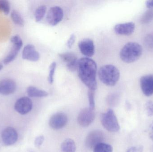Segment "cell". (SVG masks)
Listing matches in <instances>:
<instances>
[{"instance_id":"obj_34","label":"cell","mask_w":153,"mask_h":152,"mask_svg":"<svg viewBox=\"0 0 153 152\" xmlns=\"http://www.w3.org/2000/svg\"><path fill=\"white\" fill-rule=\"evenodd\" d=\"M149 134L150 138L153 141V121L150 126Z\"/></svg>"},{"instance_id":"obj_18","label":"cell","mask_w":153,"mask_h":152,"mask_svg":"<svg viewBox=\"0 0 153 152\" xmlns=\"http://www.w3.org/2000/svg\"><path fill=\"white\" fill-rule=\"evenodd\" d=\"M27 92L28 95L30 97L42 98L47 97L48 95V93L45 91L39 89L34 86L28 87Z\"/></svg>"},{"instance_id":"obj_17","label":"cell","mask_w":153,"mask_h":152,"mask_svg":"<svg viewBox=\"0 0 153 152\" xmlns=\"http://www.w3.org/2000/svg\"><path fill=\"white\" fill-rule=\"evenodd\" d=\"M22 58L30 61L36 62L39 59L40 55L33 45L28 44L23 48Z\"/></svg>"},{"instance_id":"obj_23","label":"cell","mask_w":153,"mask_h":152,"mask_svg":"<svg viewBox=\"0 0 153 152\" xmlns=\"http://www.w3.org/2000/svg\"><path fill=\"white\" fill-rule=\"evenodd\" d=\"M119 101V97L117 94H111L108 96L107 102L109 106H116L118 104Z\"/></svg>"},{"instance_id":"obj_15","label":"cell","mask_w":153,"mask_h":152,"mask_svg":"<svg viewBox=\"0 0 153 152\" xmlns=\"http://www.w3.org/2000/svg\"><path fill=\"white\" fill-rule=\"evenodd\" d=\"M17 89V85L11 79H4L0 81V94L8 95L13 93Z\"/></svg>"},{"instance_id":"obj_21","label":"cell","mask_w":153,"mask_h":152,"mask_svg":"<svg viewBox=\"0 0 153 152\" xmlns=\"http://www.w3.org/2000/svg\"><path fill=\"white\" fill-rule=\"evenodd\" d=\"M113 148L110 145L101 143L96 145L93 149V152H112Z\"/></svg>"},{"instance_id":"obj_33","label":"cell","mask_w":153,"mask_h":152,"mask_svg":"<svg viewBox=\"0 0 153 152\" xmlns=\"http://www.w3.org/2000/svg\"><path fill=\"white\" fill-rule=\"evenodd\" d=\"M146 5L147 8L150 9H152L153 8V0H149L146 1Z\"/></svg>"},{"instance_id":"obj_8","label":"cell","mask_w":153,"mask_h":152,"mask_svg":"<svg viewBox=\"0 0 153 152\" xmlns=\"http://www.w3.org/2000/svg\"><path fill=\"white\" fill-rule=\"evenodd\" d=\"M67 115L63 112H57L52 115L49 120V126L54 130H59L68 123Z\"/></svg>"},{"instance_id":"obj_13","label":"cell","mask_w":153,"mask_h":152,"mask_svg":"<svg viewBox=\"0 0 153 152\" xmlns=\"http://www.w3.org/2000/svg\"><path fill=\"white\" fill-rule=\"evenodd\" d=\"M78 47L81 52L87 58L92 57L94 54L93 41L89 38L83 39L79 42Z\"/></svg>"},{"instance_id":"obj_28","label":"cell","mask_w":153,"mask_h":152,"mask_svg":"<svg viewBox=\"0 0 153 152\" xmlns=\"http://www.w3.org/2000/svg\"><path fill=\"white\" fill-rule=\"evenodd\" d=\"M146 112L148 117L153 116V101H149L146 103L145 105Z\"/></svg>"},{"instance_id":"obj_16","label":"cell","mask_w":153,"mask_h":152,"mask_svg":"<svg viewBox=\"0 0 153 152\" xmlns=\"http://www.w3.org/2000/svg\"><path fill=\"white\" fill-rule=\"evenodd\" d=\"M135 29V25L133 22L117 24L114 27L115 33L122 35H130L134 32Z\"/></svg>"},{"instance_id":"obj_7","label":"cell","mask_w":153,"mask_h":152,"mask_svg":"<svg viewBox=\"0 0 153 152\" xmlns=\"http://www.w3.org/2000/svg\"><path fill=\"white\" fill-rule=\"evenodd\" d=\"M94 110L90 108H85L82 109L78 114L77 122L83 127H87L92 124L95 118Z\"/></svg>"},{"instance_id":"obj_36","label":"cell","mask_w":153,"mask_h":152,"mask_svg":"<svg viewBox=\"0 0 153 152\" xmlns=\"http://www.w3.org/2000/svg\"><path fill=\"white\" fill-rule=\"evenodd\" d=\"M3 68V66L2 64H0V70H1Z\"/></svg>"},{"instance_id":"obj_1","label":"cell","mask_w":153,"mask_h":152,"mask_svg":"<svg viewBox=\"0 0 153 152\" xmlns=\"http://www.w3.org/2000/svg\"><path fill=\"white\" fill-rule=\"evenodd\" d=\"M77 69L81 81L89 90L95 91L97 88V67L95 61L90 58H82L78 61Z\"/></svg>"},{"instance_id":"obj_14","label":"cell","mask_w":153,"mask_h":152,"mask_svg":"<svg viewBox=\"0 0 153 152\" xmlns=\"http://www.w3.org/2000/svg\"><path fill=\"white\" fill-rule=\"evenodd\" d=\"M60 58L65 62L66 66L69 70L71 71H75L77 69V57L76 55L71 52L63 53L59 54Z\"/></svg>"},{"instance_id":"obj_29","label":"cell","mask_w":153,"mask_h":152,"mask_svg":"<svg viewBox=\"0 0 153 152\" xmlns=\"http://www.w3.org/2000/svg\"><path fill=\"white\" fill-rule=\"evenodd\" d=\"M146 46L150 49H153V33L146 36L144 39Z\"/></svg>"},{"instance_id":"obj_25","label":"cell","mask_w":153,"mask_h":152,"mask_svg":"<svg viewBox=\"0 0 153 152\" xmlns=\"http://www.w3.org/2000/svg\"><path fill=\"white\" fill-rule=\"evenodd\" d=\"M56 62H52L49 67V73L48 77V81L49 84H52L54 81V76L56 68Z\"/></svg>"},{"instance_id":"obj_11","label":"cell","mask_w":153,"mask_h":152,"mask_svg":"<svg viewBox=\"0 0 153 152\" xmlns=\"http://www.w3.org/2000/svg\"><path fill=\"white\" fill-rule=\"evenodd\" d=\"M1 139L5 146L13 145L18 141V133L15 129L8 127L4 129L2 132Z\"/></svg>"},{"instance_id":"obj_30","label":"cell","mask_w":153,"mask_h":152,"mask_svg":"<svg viewBox=\"0 0 153 152\" xmlns=\"http://www.w3.org/2000/svg\"><path fill=\"white\" fill-rule=\"evenodd\" d=\"M45 141V137L43 135H39L36 137L35 140V146L37 148H39L43 144Z\"/></svg>"},{"instance_id":"obj_20","label":"cell","mask_w":153,"mask_h":152,"mask_svg":"<svg viewBox=\"0 0 153 152\" xmlns=\"http://www.w3.org/2000/svg\"><path fill=\"white\" fill-rule=\"evenodd\" d=\"M11 18L13 21L18 26L22 27L24 25V21L20 13L17 10L12 11L11 13Z\"/></svg>"},{"instance_id":"obj_2","label":"cell","mask_w":153,"mask_h":152,"mask_svg":"<svg viewBox=\"0 0 153 152\" xmlns=\"http://www.w3.org/2000/svg\"><path fill=\"white\" fill-rule=\"evenodd\" d=\"M143 51L141 45L135 42H129L121 49L120 56L124 62L132 63L140 59L143 54Z\"/></svg>"},{"instance_id":"obj_35","label":"cell","mask_w":153,"mask_h":152,"mask_svg":"<svg viewBox=\"0 0 153 152\" xmlns=\"http://www.w3.org/2000/svg\"><path fill=\"white\" fill-rule=\"evenodd\" d=\"M27 152H35L33 150H31V149H30Z\"/></svg>"},{"instance_id":"obj_6","label":"cell","mask_w":153,"mask_h":152,"mask_svg":"<svg viewBox=\"0 0 153 152\" xmlns=\"http://www.w3.org/2000/svg\"><path fill=\"white\" fill-rule=\"evenodd\" d=\"M10 41L12 43V47L7 56L4 60V63L5 65L9 64L15 59L23 45L22 40L18 35L13 36Z\"/></svg>"},{"instance_id":"obj_9","label":"cell","mask_w":153,"mask_h":152,"mask_svg":"<svg viewBox=\"0 0 153 152\" xmlns=\"http://www.w3.org/2000/svg\"><path fill=\"white\" fill-rule=\"evenodd\" d=\"M33 103L30 98L22 97L18 99L14 104V109L19 114L24 115L31 111Z\"/></svg>"},{"instance_id":"obj_32","label":"cell","mask_w":153,"mask_h":152,"mask_svg":"<svg viewBox=\"0 0 153 152\" xmlns=\"http://www.w3.org/2000/svg\"><path fill=\"white\" fill-rule=\"evenodd\" d=\"M75 39H76V36L74 34H72L67 43V46L69 48H71L72 47L73 45L75 42Z\"/></svg>"},{"instance_id":"obj_3","label":"cell","mask_w":153,"mask_h":152,"mask_svg":"<svg viewBox=\"0 0 153 152\" xmlns=\"http://www.w3.org/2000/svg\"><path fill=\"white\" fill-rule=\"evenodd\" d=\"M100 80L108 86H114L120 77L118 69L112 65H106L101 67L98 72Z\"/></svg>"},{"instance_id":"obj_26","label":"cell","mask_w":153,"mask_h":152,"mask_svg":"<svg viewBox=\"0 0 153 152\" xmlns=\"http://www.w3.org/2000/svg\"><path fill=\"white\" fill-rule=\"evenodd\" d=\"M88 100H89V108L94 110L95 108V101H94V91L89 90L88 92Z\"/></svg>"},{"instance_id":"obj_22","label":"cell","mask_w":153,"mask_h":152,"mask_svg":"<svg viewBox=\"0 0 153 152\" xmlns=\"http://www.w3.org/2000/svg\"><path fill=\"white\" fill-rule=\"evenodd\" d=\"M47 7L45 5H40L36 10L35 16L36 22H39L43 19Z\"/></svg>"},{"instance_id":"obj_4","label":"cell","mask_w":153,"mask_h":152,"mask_svg":"<svg viewBox=\"0 0 153 152\" xmlns=\"http://www.w3.org/2000/svg\"><path fill=\"white\" fill-rule=\"evenodd\" d=\"M101 121L103 127L111 133H117L119 131L120 126L115 112L113 110H108L101 116Z\"/></svg>"},{"instance_id":"obj_12","label":"cell","mask_w":153,"mask_h":152,"mask_svg":"<svg viewBox=\"0 0 153 152\" xmlns=\"http://www.w3.org/2000/svg\"><path fill=\"white\" fill-rule=\"evenodd\" d=\"M140 84L143 93L147 96L153 95V75L143 76L140 79Z\"/></svg>"},{"instance_id":"obj_31","label":"cell","mask_w":153,"mask_h":152,"mask_svg":"<svg viewBox=\"0 0 153 152\" xmlns=\"http://www.w3.org/2000/svg\"><path fill=\"white\" fill-rule=\"evenodd\" d=\"M143 148L142 146H133L128 149L126 152H143Z\"/></svg>"},{"instance_id":"obj_19","label":"cell","mask_w":153,"mask_h":152,"mask_svg":"<svg viewBox=\"0 0 153 152\" xmlns=\"http://www.w3.org/2000/svg\"><path fill=\"white\" fill-rule=\"evenodd\" d=\"M61 150L62 152H75L76 146L75 142L72 139H66L61 145Z\"/></svg>"},{"instance_id":"obj_27","label":"cell","mask_w":153,"mask_h":152,"mask_svg":"<svg viewBox=\"0 0 153 152\" xmlns=\"http://www.w3.org/2000/svg\"><path fill=\"white\" fill-rule=\"evenodd\" d=\"M153 18V10L150 9L147 11L142 18V22L143 23H147L150 22Z\"/></svg>"},{"instance_id":"obj_24","label":"cell","mask_w":153,"mask_h":152,"mask_svg":"<svg viewBox=\"0 0 153 152\" xmlns=\"http://www.w3.org/2000/svg\"><path fill=\"white\" fill-rule=\"evenodd\" d=\"M10 3L6 0H0V10L5 15H8L10 13Z\"/></svg>"},{"instance_id":"obj_10","label":"cell","mask_w":153,"mask_h":152,"mask_svg":"<svg viewBox=\"0 0 153 152\" xmlns=\"http://www.w3.org/2000/svg\"><path fill=\"white\" fill-rule=\"evenodd\" d=\"M62 9L59 6H54L50 8L47 16L48 23L52 26H55L60 23L63 18Z\"/></svg>"},{"instance_id":"obj_5","label":"cell","mask_w":153,"mask_h":152,"mask_svg":"<svg viewBox=\"0 0 153 152\" xmlns=\"http://www.w3.org/2000/svg\"><path fill=\"white\" fill-rule=\"evenodd\" d=\"M104 139L105 135L102 131L100 130L91 131L85 138V146L89 150H93L96 145L103 142Z\"/></svg>"}]
</instances>
